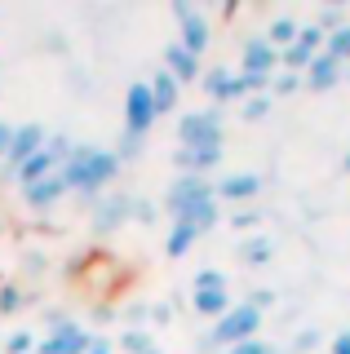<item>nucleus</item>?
Masks as SVG:
<instances>
[{"mask_svg":"<svg viewBox=\"0 0 350 354\" xmlns=\"http://www.w3.org/2000/svg\"><path fill=\"white\" fill-rule=\"evenodd\" d=\"M58 173H62V182H67V191L93 199L120 177V155L111 147H98V142H75Z\"/></svg>","mask_w":350,"mask_h":354,"instance_id":"1","label":"nucleus"},{"mask_svg":"<svg viewBox=\"0 0 350 354\" xmlns=\"http://www.w3.org/2000/svg\"><path fill=\"white\" fill-rule=\"evenodd\" d=\"M226 142V120L222 106H200L178 115V147L182 151H204V147H222Z\"/></svg>","mask_w":350,"mask_h":354,"instance_id":"2","label":"nucleus"},{"mask_svg":"<svg viewBox=\"0 0 350 354\" xmlns=\"http://www.w3.org/2000/svg\"><path fill=\"white\" fill-rule=\"evenodd\" d=\"M261 324H266V315H261V310H253L248 301H235L209 328V346L213 350H231V346H239V341H253L257 332H261Z\"/></svg>","mask_w":350,"mask_h":354,"instance_id":"3","label":"nucleus"},{"mask_svg":"<svg viewBox=\"0 0 350 354\" xmlns=\"http://www.w3.org/2000/svg\"><path fill=\"white\" fill-rule=\"evenodd\" d=\"M89 346H93L89 332L75 324V319H67V315L53 310V315H49V337L36 341V354H89Z\"/></svg>","mask_w":350,"mask_h":354,"instance_id":"4","label":"nucleus"},{"mask_svg":"<svg viewBox=\"0 0 350 354\" xmlns=\"http://www.w3.org/2000/svg\"><path fill=\"white\" fill-rule=\"evenodd\" d=\"M173 18H178V44L187 53H195V58H204V49H209V40H213V27H209V18H204V9L200 5H191V0H173Z\"/></svg>","mask_w":350,"mask_h":354,"instance_id":"5","label":"nucleus"},{"mask_svg":"<svg viewBox=\"0 0 350 354\" xmlns=\"http://www.w3.org/2000/svg\"><path fill=\"white\" fill-rule=\"evenodd\" d=\"M204 199H213V177H200V173H178L169 182V191H164V213L173 217H182L187 208L195 204H204Z\"/></svg>","mask_w":350,"mask_h":354,"instance_id":"6","label":"nucleus"},{"mask_svg":"<svg viewBox=\"0 0 350 354\" xmlns=\"http://www.w3.org/2000/svg\"><path fill=\"white\" fill-rule=\"evenodd\" d=\"M200 88H204V97H209L213 106H222V102H244V97H253L248 80H244L239 71H231V66H209V71L200 75Z\"/></svg>","mask_w":350,"mask_h":354,"instance_id":"7","label":"nucleus"},{"mask_svg":"<svg viewBox=\"0 0 350 354\" xmlns=\"http://www.w3.org/2000/svg\"><path fill=\"white\" fill-rule=\"evenodd\" d=\"M156 102H151V84L147 80H133L125 88V133H133V138H147L151 129H156Z\"/></svg>","mask_w":350,"mask_h":354,"instance_id":"8","label":"nucleus"},{"mask_svg":"<svg viewBox=\"0 0 350 354\" xmlns=\"http://www.w3.org/2000/svg\"><path fill=\"white\" fill-rule=\"evenodd\" d=\"M239 75L275 80L279 75V49L266 36H244V44H239Z\"/></svg>","mask_w":350,"mask_h":354,"instance_id":"9","label":"nucleus"},{"mask_svg":"<svg viewBox=\"0 0 350 354\" xmlns=\"http://www.w3.org/2000/svg\"><path fill=\"white\" fill-rule=\"evenodd\" d=\"M45 142H49V129H45V124H36V120L18 124V129H14V142H9V151H5V182H14V173L23 169L31 155L45 147Z\"/></svg>","mask_w":350,"mask_h":354,"instance_id":"10","label":"nucleus"},{"mask_svg":"<svg viewBox=\"0 0 350 354\" xmlns=\"http://www.w3.org/2000/svg\"><path fill=\"white\" fill-rule=\"evenodd\" d=\"M342 80H346V66L333 53H315L311 66L302 71V88H311V93H328V88H337Z\"/></svg>","mask_w":350,"mask_h":354,"instance_id":"11","label":"nucleus"},{"mask_svg":"<svg viewBox=\"0 0 350 354\" xmlns=\"http://www.w3.org/2000/svg\"><path fill=\"white\" fill-rule=\"evenodd\" d=\"M133 217V195H107L93 208V235H111Z\"/></svg>","mask_w":350,"mask_h":354,"instance_id":"12","label":"nucleus"},{"mask_svg":"<svg viewBox=\"0 0 350 354\" xmlns=\"http://www.w3.org/2000/svg\"><path fill=\"white\" fill-rule=\"evenodd\" d=\"M164 71H169L178 84H200L204 66H200V58H195V53L182 49L178 40H169V44H164Z\"/></svg>","mask_w":350,"mask_h":354,"instance_id":"13","label":"nucleus"},{"mask_svg":"<svg viewBox=\"0 0 350 354\" xmlns=\"http://www.w3.org/2000/svg\"><path fill=\"white\" fill-rule=\"evenodd\" d=\"M261 191V177L257 173H226V177H213V199L222 204V199H235V204H244V199H253Z\"/></svg>","mask_w":350,"mask_h":354,"instance_id":"14","label":"nucleus"},{"mask_svg":"<svg viewBox=\"0 0 350 354\" xmlns=\"http://www.w3.org/2000/svg\"><path fill=\"white\" fill-rule=\"evenodd\" d=\"M62 195H71V191H67V182H62V173H49V177H40V182L23 186V204H27V208H36V213L53 208Z\"/></svg>","mask_w":350,"mask_h":354,"instance_id":"15","label":"nucleus"},{"mask_svg":"<svg viewBox=\"0 0 350 354\" xmlns=\"http://www.w3.org/2000/svg\"><path fill=\"white\" fill-rule=\"evenodd\" d=\"M235 301H231V288H191V310L200 319H222L226 310H231Z\"/></svg>","mask_w":350,"mask_h":354,"instance_id":"16","label":"nucleus"},{"mask_svg":"<svg viewBox=\"0 0 350 354\" xmlns=\"http://www.w3.org/2000/svg\"><path fill=\"white\" fill-rule=\"evenodd\" d=\"M147 84H151V102H156V115H169V111H178V106H182V84L173 80L169 71H156Z\"/></svg>","mask_w":350,"mask_h":354,"instance_id":"17","label":"nucleus"},{"mask_svg":"<svg viewBox=\"0 0 350 354\" xmlns=\"http://www.w3.org/2000/svg\"><path fill=\"white\" fill-rule=\"evenodd\" d=\"M173 221H187L195 235H209L217 221H222V204H217V199H204V204L187 208V213H182V217H173Z\"/></svg>","mask_w":350,"mask_h":354,"instance_id":"18","label":"nucleus"},{"mask_svg":"<svg viewBox=\"0 0 350 354\" xmlns=\"http://www.w3.org/2000/svg\"><path fill=\"white\" fill-rule=\"evenodd\" d=\"M235 252H239V261H244V266H253V270H257V266L275 261V239H270V235H253V239L239 243Z\"/></svg>","mask_w":350,"mask_h":354,"instance_id":"19","label":"nucleus"},{"mask_svg":"<svg viewBox=\"0 0 350 354\" xmlns=\"http://www.w3.org/2000/svg\"><path fill=\"white\" fill-rule=\"evenodd\" d=\"M297 27H302V22L293 18V14H275V18H270V27L261 31V36H266V40H270V44H275V49L284 53L293 40H297Z\"/></svg>","mask_w":350,"mask_h":354,"instance_id":"20","label":"nucleus"},{"mask_svg":"<svg viewBox=\"0 0 350 354\" xmlns=\"http://www.w3.org/2000/svg\"><path fill=\"white\" fill-rule=\"evenodd\" d=\"M195 239H200V235H195L187 221H169V239H164V252H169V257H187Z\"/></svg>","mask_w":350,"mask_h":354,"instance_id":"21","label":"nucleus"},{"mask_svg":"<svg viewBox=\"0 0 350 354\" xmlns=\"http://www.w3.org/2000/svg\"><path fill=\"white\" fill-rule=\"evenodd\" d=\"M120 354H147V350H156V341H151V332L147 328H129L125 337H120Z\"/></svg>","mask_w":350,"mask_h":354,"instance_id":"22","label":"nucleus"},{"mask_svg":"<svg viewBox=\"0 0 350 354\" xmlns=\"http://www.w3.org/2000/svg\"><path fill=\"white\" fill-rule=\"evenodd\" d=\"M324 53H333L342 66H350V22H346V27H337L333 36L324 40Z\"/></svg>","mask_w":350,"mask_h":354,"instance_id":"23","label":"nucleus"},{"mask_svg":"<svg viewBox=\"0 0 350 354\" xmlns=\"http://www.w3.org/2000/svg\"><path fill=\"white\" fill-rule=\"evenodd\" d=\"M270 106H275V97H270V93H253V97L239 102V120H266Z\"/></svg>","mask_w":350,"mask_h":354,"instance_id":"24","label":"nucleus"},{"mask_svg":"<svg viewBox=\"0 0 350 354\" xmlns=\"http://www.w3.org/2000/svg\"><path fill=\"white\" fill-rule=\"evenodd\" d=\"M324 40H328V36L315 27V22H302V27H297V40H293V44H297V49H306V53L315 58V53H324Z\"/></svg>","mask_w":350,"mask_h":354,"instance_id":"25","label":"nucleus"},{"mask_svg":"<svg viewBox=\"0 0 350 354\" xmlns=\"http://www.w3.org/2000/svg\"><path fill=\"white\" fill-rule=\"evenodd\" d=\"M0 354H36V337H31L27 328H18V332H9L5 341H0Z\"/></svg>","mask_w":350,"mask_h":354,"instance_id":"26","label":"nucleus"},{"mask_svg":"<svg viewBox=\"0 0 350 354\" xmlns=\"http://www.w3.org/2000/svg\"><path fill=\"white\" fill-rule=\"evenodd\" d=\"M311 22L324 31V36H333L337 27H346V9H342V5H328V9H320V14H315Z\"/></svg>","mask_w":350,"mask_h":354,"instance_id":"27","label":"nucleus"},{"mask_svg":"<svg viewBox=\"0 0 350 354\" xmlns=\"http://www.w3.org/2000/svg\"><path fill=\"white\" fill-rule=\"evenodd\" d=\"M27 306V292L18 283H0V315H18Z\"/></svg>","mask_w":350,"mask_h":354,"instance_id":"28","label":"nucleus"},{"mask_svg":"<svg viewBox=\"0 0 350 354\" xmlns=\"http://www.w3.org/2000/svg\"><path fill=\"white\" fill-rule=\"evenodd\" d=\"M191 288H231V283H226V274L217 270V266H204V270H195Z\"/></svg>","mask_w":350,"mask_h":354,"instance_id":"29","label":"nucleus"},{"mask_svg":"<svg viewBox=\"0 0 350 354\" xmlns=\"http://www.w3.org/2000/svg\"><path fill=\"white\" fill-rule=\"evenodd\" d=\"M302 88V75H293V71H279L275 80H270V93L275 97H288V93H297Z\"/></svg>","mask_w":350,"mask_h":354,"instance_id":"30","label":"nucleus"},{"mask_svg":"<svg viewBox=\"0 0 350 354\" xmlns=\"http://www.w3.org/2000/svg\"><path fill=\"white\" fill-rule=\"evenodd\" d=\"M142 142H147V138H133V133H125V138H120V164H125V160H133V155H142Z\"/></svg>","mask_w":350,"mask_h":354,"instance_id":"31","label":"nucleus"},{"mask_svg":"<svg viewBox=\"0 0 350 354\" xmlns=\"http://www.w3.org/2000/svg\"><path fill=\"white\" fill-rule=\"evenodd\" d=\"M275 346H266L261 337H253V341H239V346H231V350H222V354H270Z\"/></svg>","mask_w":350,"mask_h":354,"instance_id":"32","label":"nucleus"},{"mask_svg":"<svg viewBox=\"0 0 350 354\" xmlns=\"http://www.w3.org/2000/svg\"><path fill=\"white\" fill-rule=\"evenodd\" d=\"M133 217L142 221V226H151V221H156V217H160V208H156V204H151V199H133Z\"/></svg>","mask_w":350,"mask_h":354,"instance_id":"33","label":"nucleus"},{"mask_svg":"<svg viewBox=\"0 0 350 354\" xmlns=\"http://www.w3.org/2000/svg\"><path fill=\"white\" fill-rule=\"evenodd\" d=\"M315 346H320V328H302V332H297V346H293V354L315 350Z\"/></svg>","mask_w":350,"mask_h":354,"instance_id":"34","label":"nucleus"},{"mask_svg":"<svg viewBox=\"0 0 350 354\" xmlns=\"http://www.w3.org/2000/svg\"><path fill=\"white\" fill-rule=\"evenodd\" d=\"M244 301L253 306V310H266V306H275V292H270V288H257V292H253V297H244Z\"/></svg>","mask_w":350,"mask_h":354,"instance_id":"35","label":"nucleus"},{"mask_svg":"<svg viewBox=\"0 0 350 354\" xmlns=\"http://www.w3.org/2000/svg\"><path fill=\"white\" fill-rule=\"evenodd\" d=\"M328 354H350V328H342L333 341H328Z\"/></svg>","mask_w":350,"mask_h":354,"instance_id":"36","label":"nucleus"},{"mask_svg":"<svg viewBox=\"0 0 350 354\" xmlns=\"http://www.w3.org/2000/svg\"><path fill=\"white\" fill-rule=\"evenodd\" d=\"M231 226H235V230H248V226H261V213H231Z\"/></svg>","mask_w":350,"mask_h":354,"instance_id":"37","label":"nucleus"},{"mask_svg":"<svg viewBox=\"0 0 350 354\" xmlns=\"http://www.w3.org/2000/svg\"><path fill=\"white\" fill-rule=\"evenodd\" d=\"M9 142H14V124H5V120H0V160H5Z\"/></svg>","mask_w":350,"mask_h":354,"instance_id":"38","label":"nucleus"},{"mask_svg":"<svg viewBox=\"0 0 350 354\" xmlns=\"http://www.w3.org/2000/svg\"><path fill=\"white\" fill-rule=\"evenodd\" d=\"M89 354H116V346L107 337H93V346H89Z\"/></svg>","mask_w":350,"mask_h":354,"instance_id":"39","label":"nucleus"},{"mask_svg":"<svg viewBox=\"0 0 350 354\" xmlns=\"http://www.w3.org/2000/svg\"><path fill=\"white\" fill-rule=\"evenodd\" d=\"M151 315H156V319H151V324H169V319H173V310H169V306H156V310H151Z\"/></svg>","mask_w":350,"mask_h":354,"instance_id":"40","label":"nucleus"},{"mask_svg":"<svg viewBox=\"0 0 350 354\" xmlns=\"http://www.w3.org/2000/svg\"><path fill=\"white\" fill-rule=\"evenodd\" d=\"M346 173H350V151H346Z\"/></svg>","mask_w":350,"mask_h":354,"instance_id":"41","label":"nucleus"},{"mask_svg":"<svg viewBox=\"0 0 350 354\" xmlns=\"http://www.w3.org/2000/svg\"><path fill=\"white\" fill-rule=\"evenodd\" d=\"M270 354H293V350H270Z\"/></svg>","mask_w":350,"mask_h":354,"instance_id":"42","label":"nucleus"},{"mask_svg":"<svg viewBox=\"0 0 350 354\" xmlns=\"http://www.w3.org/2000/svg\"><path fill=\"white\" fill-rule=\"evenodd\" d=\"M147 354H164V350H147Z\"/></svg>","mask_w":350,"mask_h":354,"instance_id":"43","label":"nucleus"}]
</instances>
